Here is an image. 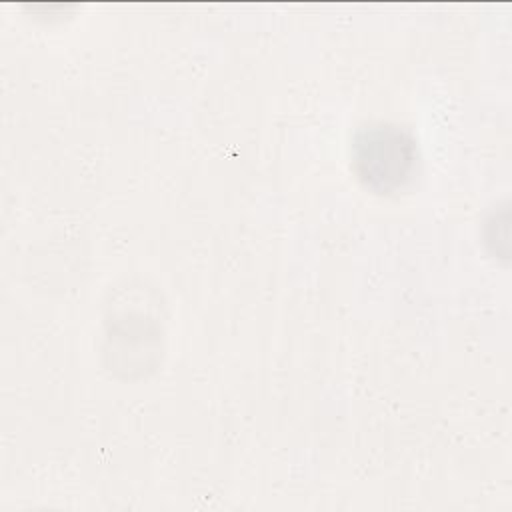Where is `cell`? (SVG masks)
<instances>
[{"label":"cell","instance_id":"1","mask_svg":"<svg viewBox=\"0 0 512 512\" xmlns=\"http://www.w3.org/2000/svg\"><path fill=\"white\" fill-rule=\"evenodd\" d=\"M414 160V142L394 126L368 128L354 144L356 170L376 190H392L408 180Z\"/></svg>","mask_w":512,"mask_h":512}]
</instances>
